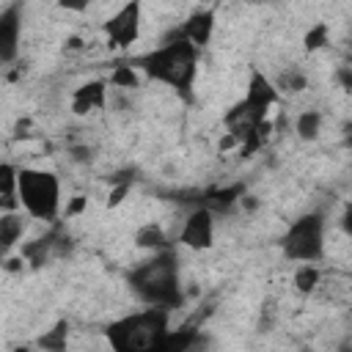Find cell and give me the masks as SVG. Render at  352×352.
I'll use <instances>...</instances> for the list:
<instances>
[{"label": "cell", "mask_w": 352, "mask_h": 352, "mask_svg": "<svg viewBox=\"0 0 352 352\" xmlns=\"http://www.w3.org/2000/svg\"><path fill=\"white\" fill-rule=\"evenodd\" d=\"M135 245L143 248V250H162V248H168V239H165L162 226H157V223L140 226L135 231Z\"/></svg>", "instance_id": "5bb4252c"}, {"label": "cell", "mask_w": 352, "mask_h": 352, "mask_svg": "<svg viewBox=\"0 0 352 352\" xmlns=\"http://www.w3.org/2000/svg\"><path fill=\"white\" fill-rule=\"evenodd\" d=\"M192 346H198V333L195 330H176V333L168 330L157 344L160 352H187Z\"/></svg>", "instance_id": "7c38bea8"}, {"label": "cell", "mask_w": 352, "mask_h": 352, "mask_svg": "<svg viewBox=\"0 0 352 352\" xmlns=\"http://www.w3.org/2000/svg\"><path fill=\"white\" fill-rule=\"evenodd\" d=\"M60 8H66V11H85L94 0H55Z\"/></svg>", "instance_id": "7402d4cb"}, {"label": "cell", "mask_w": 352, "mask_h": 352, "mask_svg": "<svg viewBox=\"0 0 352 352\" xmlns=\"http://www.w3.org/2000/svg\"><path fill=\"white\" fill-rule=\"evenodd\" d=\"M212 30H214V11H195V14L182 25V36H184L187 41H192L198 50H201L204 44H209Z\"/></svg>", "instance_id": "30bf717a"}, {"label": "cell", "mask_w": 352, "mask_h": 352, "mask_svg": "<svg viewBox=\"0 0 352 352\" xmlns=\"http://www.w3.org/2000/svg\"><path fill=\"white\" fill-rule=\"evenodd\" d=\"M132 66L140 69L146 77L176 88L182 96H190V88L198 74V47L192 41H187L184 36H179V38L168 41L165 47L135 58Z\"/></svg>", "instance_id": "7a4b0ae2"}, {"label": "cell", "mask_w": 352, "mask_h": 352, "mask_svg": "<svg viewBox=\"0 0 352 352\" xmlns=\"http://www.w3.org/2000/svg\"><path fill=\"white\" fill-rule=\"evenodd\" d=\"M129 289L146 302L160 308H176L182 305V280H179V256L170 248L157 250L151 258L132 267L126 275Z\"/></svg>", "instance_id": "6da1fadb"}, {"label": "cell", "mask_w": 352, "mask_h": 352, "mask_svg": "<svg viewBox=\"0 0 352 352\" xmlns=\"http://www.w3.org/2000/svg\"><path fill=\"white\" fill-rule=\"evenodd\" d=\"M272 85H275V88H283V91L297 94V91H302V88L308 85V80H305V74H302L297 66H286V69L278 74V80H275Z\"/></svg>", "instance_id": "2e32d148"}, {"label": "cell", "mask_w": 352, "mask_h": 352, "mask_svg": "<svg viewBox=\"0 0 352 352\" xmlns=\"http://www.w3.org/2000/svg\"><path fill=\"white\" fill-rule=\"evenodd\" d=\"M72 157H74L77 162H88V160H91V148H85V146H77V148H72Z\"/></svg>", "instance_id": "cb8c5ba5"}, {"label": "cell", "mask_w": 352, "mask_h": 352, "mask_svg": "<svg viewBox=\"0 0 352 352\" xmlns=\"http://www.w3.org/2000/svg\"><path fill=\"white\" fill-rule=\"evenodd\" d=\"M113 85H118V88H135L138 85V72H135V66L132 63H124V66H118L116 72H113Z\"/></svg>", "instance_id": "d6986e66"}, {"label": "cell", "mask_w": 352, "mask_h": 352, "mask_svg": "<svg viewBox=\"0 0 352 352\" xmlns=\"http://www.w3.org/2000/svg\"><path fill=\"white\" fill-rule=\"evenodd\" d=\"M170 311L160 305H148L146 311L126 314L107 324L104 336L116 352H138V349H157L160 338L168 333Z\"/></svg>", "instance_id": "3957f363"}, {"label": "cell", "mask_w": 352, "mask_h": 352, "mask_svg": "<svg viewBox=\"0 0 352 352\" xmlns=\"http://www.w3.org/2000/svg\"><path fill=\"white\" fill-rule=\"evenodd\" d=\"M104 96H107L104 82H99V80L85 82V85H80V88L72 94V110H74L77 116H85V113H91V110H99V107L104 104Z\"/></svg>", "instance_id": "9c48e42d"}, {"label": "cell", "mask_w": 352, "mask_h": 352, "mask_svg": "<svg viewBox=\"0 0 352 352\" xmlns=\"http://www.w3.org/2000/svg\"><path fill=\"white\" fill-rule=\"evenodd\" d=\"M22 234H25V214H19L14 209L0 214V256H6L19 242Z\"/></svg>", "instance_id": "8fae6325"}, {"label": "cell", "mask_w": 352, "mask_h": 352, "mask_svg": "<svg viewBox=\"0 0 352 352\" xmlns=\"http://www.w3.org/2000/svg\"><path fill=\"white\" fill-rule=\"evenodd\" d=\"M179 242L192 248V250H206L212 248L214 242V220H212V212L206 206L195 209L187 214L182 231H179Z\"/></svg>", "instance_id": "52a82bcc"}, {"label": "cell", "mask_w": 352, "mask_h": 352, "mask_svg": "<svg viewBox=\"0 0 352 352\" xmlns=\"http://www.w3.org/2000/svg\"><path fill=\"white\" fill-rule=\"evenodd\" d=\"M294 286H297V292H302V294L314 292V289L319 286V270H316L314 264L302 261V264L297 267V272H294Z\"/></svg>", "instance_id": "e0dca14e"}, {"label": "cell", "mask_w": 352, "mask_h": 352, "mask_svg": "<svg viewBox=\"0 0 352 352\" xmlns=\"http://www.w3.org/2000/svg\"><path fill=\"white\" fill-rule=\"evenodd\" d=\"M319 129H322V113L319 110H305L294 121V132L300 135V140H316Z\"/></svg>", "instance_id": "9a60e30c"}, {"label": "cell", "mask_w": 352, "mask_h": 352, "mask_svg": "<svg viewBox=\"0 0 352 352\" xmlns=\"http://www.w3.org/2000/svg\"><path fill=\"white\" fill-rule=\"evenodd\" d=\"M126 190H129V184H126V182H124V184H118V187H116V190L110 192V198H107V204H110V206H116V204H121V198L126 195Z\"/></svg>", "instance_id": "603a6c76"}, {"label": "cell", "mask_w": 352, "mask_h": 352, "mask_svg": "<svg viewBox=\"0 0 352 352\" xmlns=\"http://www.w3.org/2000/svg\"><path fill=\"white\" fill-rule=\"evenodd\" d=\"M19 30H22L19 6H8L6 11H0V63H11L16 58Z\"/></svg>", "instance_id": "ba28073f"}, {"label": "cell", "mask_w": 352, "mask_h": 352, "mask_svg": "<svg viewBox=\"0 0 352 352\" xmlns=\"http://www.w3.org/2000/svg\"><path fill=\"white\" fill-rule=\"evenodd\" d=\"M140 11H143V3L129 0L104 22V33L116 47H129V44L138 41V36H140Z\"/></svg>", "instance_id": "8992f818"}, {"label": "cell", "mask_w": 352, "mask_h": 352, "mask_svg": "<svg viewBox=\"0 0 352 352\" xmlns=\"http://www.w3.org/2000/svg\"><path fill=\"white\" fill-rule=\"evenodd\" d=\"M16 201L33 220L52 223L60 212V182L52 170L16 168Z\"/></svg>", "instance_id": "277c9868"}, {"label": "cell", "mask_w": 352, "mask_h": 352, "mask_svg": "<svg viewBox=\"0 0 352 352\" xmlns=\"http://www.w3.org/2000/svg\"><path fill=\"white\" fill-rule=\"evenodd\" d=\"M16 168L0 162V209H16Z\"/></svg>", "instance_id": "4fadbf2b"}, {"label": "cell", "mask_w": 352, "mask_h": 352, "mask_svg": "<svg viewBox=\"0 0 352 352\" xmlns=\"http://www.w3.org/2000/svg\"><path fill=\"white\" fill-rule=\"evenodd\" d=\"M283 253L286 258L300 261V264L319 261L324 256V217L319 212L297 217L283 236Z\"/></svg>", "instance_id": "5b68a950"}, {"label": "cell", "mask_w": 352, "mask_h": 352, "mask_svg": "<svg viewBox=\"0 0 352 352\" xmlns=\"http://www.w3.org/2000/svg\"><path fill=\"white\" fill-rule=\"evenodd\" d=\"M338 80H341V85H344V88H352V74H349V69H346V66H341V69H338Z\"/></svg>", "instance_id": "d4e9b609"}, {"label": "cell", "mask_w": 352, "mask_h": 352, "mask_svg": "<svg viewBox=\"0 0 352 352\" xmlns=\"http://www.w3.org/2000/svg\"><path fill=\"white\" fill-rule=\"evenodd\" d=\"M322 44H327V25H324V22L314 25V28L305 33V50H308V52L319 50Z\"/></svg>", "instance_id": "ffe728a7"}, {"label": "cell", "mask_w": 352, "mask_h": 352, "mask_svg": "<svg viewBox=\"0 0 352 352\" xmlns=\"http://www.w3.org/2000/svg\"><path fill=\"white\" fill-rule=\"evenodd\" d=\"M66 336H69V324L66 322H58L50 333H44L38 338V346L52 349V352H60V349H66Z\"/></svg>", "instance_id": "ac0fdd59"}, {"label": "cell", "mask_w": 352, "mask_h": 352, "mask_svg": "<svg viewBox=\"0 0 352 352\" xmlns=\"http://www.w3.org/2000/svg\"><path fill=\"white\" fill-rule=\"evenodd\" d=\"M85 204H88V198H85V195H74V198H72V204L66 206V217H74V214H80V212L85 209Z\"/></svg>", "instance_id": "44dd1931"}]
</instances>
